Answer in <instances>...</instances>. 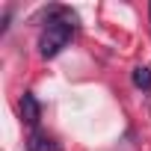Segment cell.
<instances>
[{"mask_svg": "<svg viewBox=\"0 0 151 151\" xmlns=\"http://www.w3.org/2000/svg\"><path fill=\"white\" fill-rule=\"evenodd\" d=\"M74 12H68L65 6H50L47 9V27L42 30V39H39V53L45 59L56 56L62 47H68L71 36H74Z\"/></svg>", "mask_w": 151, "mask_h": 151, "instance_id": "6da1fadb", "label": "cell"}, {"mask_svg": "<svg viewBox=\"0 0 151 151\" xmlns=\"http://www.w3.org/2000/svg\"><path fill=\"white\" fill-rule=\"evenodd\" d=\"M21 116H24V122H27L30 127L39 124V119H42V104L36 101L33 92H24V98H21Z\"/></svg>", "mask_w": 151, "mask_h": 151, "instance_id": "7a4b0ae2", "label": "cell"}, {"mask_svg": "<svg viewBox=\"0 0 151 151\" xmlns=\"http://www.w3.org/2000/svg\"><path fill=\"white\" fill-rule=\"evenodd\" d=\"M27 151H59V148H56V142H53L47 133L33 130V133H30V139H27Z\"/></svg>", "mask_w": 151, "mask_h": 151, "instance_id": "3957f363", "label": "cell"}, {"mask_svg": "<svg viewBox=\"0 0 151 151\" xmlns=\"http://www.w3.org/2000/svg\"><path fill=\"white\" fill-rule=\"evenodd\" d=\"M133 83H136L139 89H145V92H151V68H145V65H139V68H133Z\"/></svg>", "mask_w": 151, "mask_h": 151, "instance_id": "277c9868", "label": "cell"}, {"mask_svg": "<svg viewBox=\"0 0 151 151\" xmlns=\"http://www.w3.org/2000/svg\"><path fill=\"white\" fill-rule=\"evenodd\" d=\"M148 15H151V6H148Z\"/></svg>", "mask_w": 151, "mask_h": 151, "instance_id": "5b68a950", "label": "cell"}]
</instances>
